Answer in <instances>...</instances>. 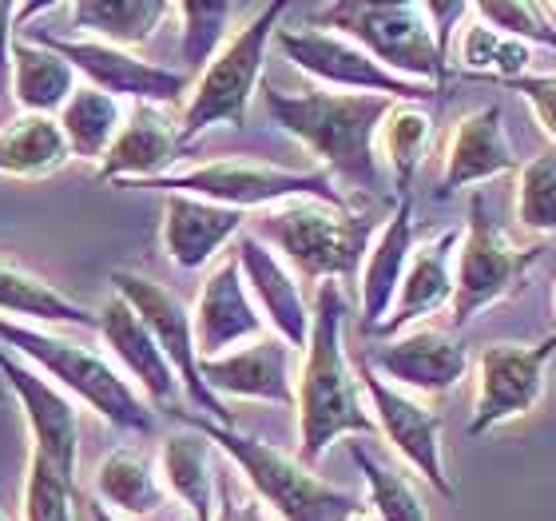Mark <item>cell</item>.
<instances>
[{"label": "cell", "mask_w": 556, "mask_h": 521, "mask_svg": "<svg viewBox=\"0 0 556 521\" xmlns=\"http://www.w3.org/2000/svg\"><path fill=\"white\" fill-rule=\"evenodd\" d=\"M311 343L302 350L294 410H299V458L318 466L326 450L342 438H370L378 422L370 414L358 367L346 355V290L342 283H323L314 290Z\"/></svg>", "instance_id": "1"}, {"label": "cell", "mask_w": 556, "mask_h": 521, "mask_svg": "<svg viewBox=\"0 0 556 521\" xmlns=\"http://www.w3.org/2000/svg\"><path fill=\"white\" fill-rule=\"evenodd\" d=\"M263 104L278 132L311 151L323 172L342 187L386 196V168L378 156V132L397 100L358 92H282L263 84Z\"/></svg>", "instance_id": "2"}, {"label": "cell", "mask_w": 556, "mask_h": 521, "mask_svg": "<svg viewBox=\"0 0 556 521\" xmlns=\"http://www.w3.org/2000/svg\"><path fill=\"white\" fill-rule=\"evenodd\" d=\"M172 418L184 422L187 430H199L215 450L227 454V462L243 474L258 506L275 513L278 521H350L362 513L358 494L318 477L299 454L278 450L255 434H243L239 426H219L195 410L175 406Z\"/></svg>", "instance_id": "3"}, {"label": "cell", "mask_w": 556, "mask_h": 521, "mask_svg": "<svg viewBox=\"0 0 556 521\" xmlns=\"http://www.w3.org/2000/svg\"><path fill=\"white\" fill-rule=\"evenodd\" d=\"M255 232L302 283H358L366 251L374 244V227L350 203L294 199L282 208L258 211Z\"/></svg>", "instance_id": "4"}, {"label": "cell", "mask_w": 556, "mask_h": 521, "mask_svg": "<svg viewBox=\"0 0 556 521\" xmlns=\"http://www.w3.org/2000/svg\"><path fill=\"white\" fill-rule=\"evenodd\" d=\"M0 343L12 355H21L24 362H33L36 371L52 379L68 398H76L92 414L104 418L108 426L124 430V434H151V426H155L151 402L100 350L72 343L64 335H52L48 326L12 323V319H0Z\"/></svg>", "instance_id": "5"}, {"label": "cell", "mask_w": 556, "mask_h": 521, "mask_svg": "<svg viewBox=\"0 0 556 521\" xmlns=\"http://www.w3.org/2000/svg\"><path fill=\"white\" fill-rule=\"evenodd\" d=\"M314 28L342 33L354 45H362L382 69L409 84L426 88H445L453 76L450 60L438 48L433 24H429L426 4L406 0V4H366V0H338L311 12Z\"/></svg>", "instance_id": "6"}, {"label": "cell", "mask_w": 556, "mask_h": 521, "mask_svg": "<svg viewBox=\"0 0 556 521\" xmlns=\"http://www.w3.org/2000/svg\"><path fill=\"white\" fill-rule=\"evenodd\" d=\"M287 9H290L287 0L263 4V9L223 45L219 57L195 76L191 96H187L184 112H179V128H184L187 148L211 128H243L247 124L255 96L263 92L267 48L278 28H282L278 21L287 16Z\"/></svg>", "instance_id": "7"}, {"label": "cell", "mask_w": 556, "mask_h": 521, "mask_svg": "<svg viewBox=\"0 0 556 521\" xmlns=\"http://www.w3.org/2000/svg\"><path fill=\"white\" fill-rule=\"evenodd\" d=\"M148 191L163 196H195L223 203L235 211H270L294 199H323V203H346L338 184L326 172H294V168H278V163L258 160H207L191 163V168H175L163 179L139 184Z\"/></svg>", "instance_id": "8"}, {"label": "cell", "mask_w": 556, "mask_h": 521, "mask_svg": "<svg viewBox=\"0 0 556 521\" xmlns=\"http://www.w3.org/2000/svg\"><path fill=\"white\" fill-rule=\"evenodd\" d=\"M536 263H541V247L513 244L501 232V223L489 215L485 196H473L462 244H457V290H453L450 319L457 326L473 323L481 311L517 295Z\"/></svg>", "instance_id": "9"}, {"label": "cell", "mask_w": 556, "mask_h": 521, "mask_svg": "<svg viewBox=\"0 0 556 521\" xmlns=\"http://www.w3.org/2000/svg\"><path fill=\"white\" fill-rule=\"evenodd\" d=\"M275 45L294 69L306 72L318 88H330V92L386 96V100H397V104L421 108L438 96V88L409 84L390 69H382L366 48L354 45L342 33H326V28H314V24H306V28H278Z\"/></svg>", "instance_id": "10"}, {"label": "cell", "mask_w": 556, "mask_h": 521, "mask_svg": "<svg viewBox=\"0 0 556 521\" xmlns=\"http://www.w3.org/2000/svg\"><path fill=\"white\" fill-rule=\"evenodd\" d=\"M28 40L56 48L60 57L68 60L76 76H84V84H92L100 92L116 96V100H131L136 104H155V108H175L187 104L191 96V76L184 69H167L155 60L136 57L131 48L104 45V40H88V36H60L48 28H24Z\"/></svg>", "instance_id": "11"}, {"label": "cell", "mask_w": 556, "mask_h": 521, "mask_svg": "<svg viewBox=\"0 0 556 521\" xmlns=\"http://www.w3.org/2000/svg\"><path fill=\"white\" fill-rule=\"evenodd\" d=\"M112 295L128 302L131 311L143 319L151 338L160 343L167 362L175 367L184 394L199 406V414L219 422V426H235V414L227 410L219 394L203 383V367H199V343H195V319L175 290H167L155 278L139 275V271H112Z\"/></svg>", "instance_id": "12"}, {"label": "cell", "mask_w": 556, "mask_h": 521, "mask_svg": "<svg viewBox=\"0 0 556 521\" xmlns=\"http://www.w3.org/2000/svg\"><path fill=\"white\" fill-rule=\"evenodd\" d=\"M556 359V331L536 343H489L477 355V398L469 438L493 434L541 406L548 386V362Z\"/></svg>", "instance_id": "13"}, {"label": "cell", "mask_w": 556, "mask_h": 521, "mask_svg": "<svg viewBox=\"0 0 556 521\" xmlns=\"http://www.w3.org/2000/svg\"><path fill=\"white\" fill-rule=\"evenodd\" d=\"M358 383H362V390H366V402H370V414H374V422H378V434L390 442V450H394L433 494H441L445 501L457 498L453 477H450V470H445V454H441L438 410H429L417 394L386 383L366 359L358 362Z\"/></svg>", "instance_id": "14"}, {"label": "cell", "mask_w": 556, "mask_h": 521, "mask_svg": "<svg viewBox=\"0 0 556 521\" xmlns=\"http://www.w3.org/2000/svg\"><path fill=\"white\" fill-rule=\"evenodd\" d=\"M0 374L21 402V414L28 422V434H33V450L45 454L68 482H76V466H80V410H76V398H68L52 379H45L33 362L12 355L4 343H0Z\"/></svg>", "instance_id": "15"}, {"label": "cell", "mask_w": 556, "mask_h": 521, "mask_svg": "<svg viewBox=\"0 0 556 521\" xmlns=\"http://www.w3.org/2000/svg\"><path fill=\"white\" fill-rule=\"evenodd\" d=\"M366 362L386 383L402 386L417 398H441L453 386H462V379L473 367V355L462 335L441 331V326H417L406 335L386 338L382 347L366 355Z\"/></svg>", "instance_id": "16"}, {"label": "cell", "mask_w": 556, "mask_h": 521, "mask_svg": "<svg viewBox=\"0 0 556 521\" xmlns=\"http://www.w3.org/2000/svg\"><path fill=\"white\" fill-rule=\"evenodd\" d=\"M509 172H521V156L513 148V136L505 128V108L481 104L473 112H465L453 124L450 139H445V156H441V175H438V199L457 196L462 187L489 184Z\"/></svg>", "instance_id": "17"}, {"label": "cell", "mask_w": 556, "mask_h": 521, "mask_svg": "<svg viewBox=\"0 0 556 521\" xmlns=\"http://www.w3.org/2000/svg\"><path fill=\"white\" fill-rule=\"evenodd\" d=\"M195 319V343H199V362L219 359L227 350H239L247 343H255L270 331L263 311L251 299V287L243 278L239 259H223L199 287V299L191 307Z\"/></svg>", "instance_id": "18"}, {"label": "cell", "mask_w": 556, "mask_h": 521, "mask_svg": "<svg viewBox=\"0 0 556 521\" xmlns=\"http://www.w3.org/2000/svg\"><path fill=\"white\" fill-rule=\"evenodd\" d=\"M96 331L104 338V347L112 350V359L119 362V371L128 374V383L151 402V410H167L172 414L175 406H179L184 383H179L175 367L167 362V355L160 350V343L143 326V319L119 295H112L100 307V326Z\"/></svg>", "instance_id": "19"}, {"label": "cell", "mask_w": 556, "mask_h": 521, "mask_svg": "<svg viewBox=\"0 0 556 521\" xmlns=\"http://www.w3.org/2000/svg\"><path fill=\"white\" fill-rule=\"evenodd\" d=\"M184 151V128H179V116H172V108L136 104L119 139L108 151V160L100 163V179L119 187L151 184V179L172 175Z\"/></svg>", "instance_id": "20"}, {"label": "cell", "mask_w": 556, "mask_h": 521, "mask_svg": "<svg viewBox=\"0 0 556 521\" xmlns=\"http://www.w3.org/2000/svg\"><path fill=\"white\" fill-rule=\"evenodd\" d=\"M235 259H239V266H243L251 299H255V307L263 311V319H267L270 335H278L294 350H306L314 311L299 287V275H294V271H290V266L251 232L239 235Z\"/></svg>", "instance_id": "21"}, {"label": "cell", "mask_w": 556, "mask_h": 521, "mask_svg": "<svg viewBox=\"0 0 556 521\" xmlns=\"http://www.w3.org/2000/svg\"><path fill=\"white\" fill-rule=\"evenodd\" d=\"M290 350L278 335H263L239 350H227L219 359H203V383L227 398L243 402H270V406H294V383L299 374L290 367Z\"/></svg>", "instance_id": "22"}, {"label": "cell", "mask_w": 556, "mask_h": 521, "mask_svg": "<svg viewBox=\"0 0 556 521\" xmlns=\"http://www.w3.org/2000/svg\"><path fill=\"white\" fill-rule=\"evenodd\" d=\"M417 251V220H414V196H402L390 220L374 232V244L366 251L358 275V307H362V331L378 335L382 323L390 319L402 278L409 271V259Z\"/></svg>", "instance_id": "23"}, {"label": "cell", "mask_w": 556, "mask_h": 521, "mask_svg": "<svg viewBox=\"0 0 556 521\" xmlns=\"http://www.w3.org/2000/svg\"><path fill=\"white\" fill-rule=\"evenodd\" d=\"M247 223H251L247 211L223 208V203L195 196H167L160 223L163 256L172 259L179 271H203L223 247L239 244Z\"/></svg>", "instance_id": "24"}, {"label": "cell", "mask_w": 556, "mask_h": 521, "mask_svg": "<svg viewBox=\"0 0 556 521\" xmlns=\"http://www.w3.org/2000/svg\"><path fill=\"white\" fill-rule=\"evenodd\" d=\"M457 244H462V232L445 227V232H438L433 239L417 247L406 278H402V290L390 307V319L382 323L378 335L397 338L406 331H417V323H426L429 314L450 311L453 290H457Z\"/></svg>", "instance_id": "25"}, {"label": "cell", "mask_w": 556, "mask_h": 521, "mask_svg": "<svg viewBox=\"0 0 556 521\" xmlns=\"http://www.w3.org/2000/svg\"><path fill=\"white\" fill-rule=\"evenodd\" d=\"M96 501L119 521H155L167 510V486L160 477V466L136 446H116L104 462L96 466Z\"/></svg>", "instance_id": "26"}, {"label": "cell", "mask_w": 556, "mask_h": 521, "mask_svg": "<svg viewBox=\"0 0 556 521\" xmlns=\"http://www.w3.org/2000/svg\"><path fill=\"white\" fill-rule=\"evenodd\" d=\"M160 477L167 494L187 510L191 521H215L219 513V474L215 446L199 430H184L160 446Z\"/></svg>", "instance_id": "27"}, {"label": "cell", "mask_w": 556, "mask_h": 521, "mask_svg": "<svg viewBox=\"0 0 556 521\" xmlns=\"http://www.w3.org/2000/svg\"><path fill=\"white\" fill-rule=\"evenodd\" d=\"M0 319L28 326H88V331L100 326V311H88L84 302L12 259H0Z\"/></svg>", "instance_id": "28"}, {"label": "cell", "mask_w": 556, "mask_h": 521, "mask_svg": "<svg viewBox=\"0 0 556 521\" xmlns=\"http://www.w3.org/2000/svg\"><path fill=\"white\" fill-rule=\"evenodd\" d=\"M80 88V76L56 48L21 36L12 48V100L24 108V116H60L72 92Z\"/></svg>", "instance_id": "29"}, {"label": "cell", "mask_w": 556, "mask_h": 521, "mask_svg": "<svg viewBox=\"0 0 556 521\" xmlns=\"http://www.w3.org/2000/svg\"><path fill=\"white\" fill-rule=\"evenodd\" d=\"M167 16H175V4L167 0H76L68 4L72 36L104 40V45L131 48V52L148 45Z\"/></svg>", "instance_id": "30"}, {"label": "cell", "mask_w": 556, "mask_h": 521, "mask_svg": "<svg viewBox=\"0 0 556 521\" xmlns=\"http://www.w3.org/2000/svg\"><path fill=\"white\" fill-rule=\"evenodd\" d=\"M56 124L64 132V139H68L72 160L104 163L112 144L128 124V112H124V100L100 92L92 84H80L68 104H64V112L56 116Z\"/></svg>", "instance_id": "31"}, {"label": "cell", "mask_w": 556, "mask_h": 521, "mask_svg": "<svg viewBox=\"0 0 556 521\" xmlns=\"http://www.w3.org/2000/svg\"><path fill=\"white\" fill-rule=\"evenodd\" d=\"M72 160V148L56 116H16L0 128V175L12 179H48Z\"/></svg>", "instance_id": "32"}, {"label": "cell", "mask_w": 556, "mask_h": 521, "mask_svg": "<svg viewBox=\"0 0 556 521\" xmlns=\"http://www.w3.org/2000/svg\"><path fill=\"white\" fill-rule=\"evenodd\" d=\"M429 144H433V116H429V108H390V116L382 120V132H378V156H382V168L390 172L397 199L414 196V179L421 172V163H426Z\"/></svg>", "instance_id": "33"}, {"label": "cell", "mask_w": 556, "mask_h": 521, "mask_svg": "<svg viewBox=\"0 0 556 521\" xmlns=\"http://www.w3.org/2000/svg\"><path fill=\"white\" fill-rule=\"evenodd\" d=\"M453 69L465 72V76H481V80H521L533 72V48L513 40V36L489 28L485 21L469 16V24L462 28L457 45H453Z\"/></svg>", "instance_id": "34"}, {"label": "cell", "mask_w": 556, "mask_h": 521, "mask_svg": "<svg viewBox=\"0 0 556 521\" xmlns=\"http://www.w3.org/2000/svg\"><path fill=\"white\" fill-rule=\"evenodd\" d=\"M350 462L358 466L362 482H366V498H370V510L378 521H429L426 506H421V494L409 482V474L382 462L366 446V438L350 442Z\"/></svg>", "instance_id": "35"}, {"label": "cell", "mask_w": 556, "mask_h": 521, "mask_svg": "<svg viewBox=\"0 0 556 521\" xmlns=\"http://www.w3.org/2000/svg\"><path fill=\"white\" fill-rule=\"evenodd\" d=\"M175 16H179V60H184L187 76L195 80L199 72L219 57L223 45L231 40L227 28L235 21V4H227V0H187V4H175Z\"/></svg>", "instance_id": "36"}, {"label": "cell", "mask_w": 556, "mask_h": 521, "mask_svg": "<svg viewBox=\"0 0 556 521\" xmlns=\"http://www.w3.org/2000/svg\"><path fill=\"white\" fill-rule=\"evenodd\" d=\"M513 211L529 235H556V148L541 151L517 172Z\"/></svg>", "instance_id": "37"}, {"label": "cell", "mask_w": 556, "mask_h": 521, "mask_svg": "<svg viewBox=\"0 0 556 521\" xmlns=\"http://www.w3.org/2000/svg\"><path fill=\"white\" fill-rule=\"evenodd\" d=\"M76 482L60 474L45 454H28L24 474V521H76Z\"/></svg>", "instance_id": "38"}, {"label": "cell", "mask_w": 556, "mask_h": 521, "mask_svg": "<svg viewBox=\"0 0 556 521\" xmlns=\"http://www.w3.org/2000/svg\"><path fill=\"white\" fill-rule=\"evenodd\" d=\"M473 16L489 28L513 36L529 48L556 52V21L548 4H525V0H497V4H473Z\"/></svg>", "instance_id": "39"}, {"label": "cell", "mask_w": 556, "mask_h": 521, "mask_svg": "<svg viewBox=\"0 0 556 521\" xmlns=\"http://www.w3.org/2000/svg\"><path fill=\"white\" fill-rule=\"evenodd\" d=\"M505 88L521 92L533 108L536 124L548 139H556V72H529L521 80H509Z\"/></svg>", "instance_id": "40"}, {"label": "cell", "mask_w": 556, "mask_h": 521, "mask_svg": "<svg viewBox=\"0 0 556 521\" xmlns=\"http://www.w3.org/2000/svg\"><path fill=\"white\" fill-rule=\"evenodd\" d=\"M429 12V24H433V36H438V48L445 52V60L453 57V45H457V36H462V24H469L473 16V4H426ZM453 69V60H450Z\"/></svg>", "instance_id": "41"}, {"label": "cell", "mask_w": 556, "mask_h": 521, "mask_svg": "<svg viewBox=\"0 0 556 521\" xmlns=\"http://www.w3.org/2000/svg\"><path fill=\"white\" fill-rule=\"evenodd\" d=\"M16 21H21V4H4L0 0V96L12 92V48H16Z\"/></svg>", "instance_id": "42"}, {"label": "cell", "mask_w": 556, "mask_h": 521, "mask_svg": "<svg viewBox=\"0 0 556 521\" xmlns=\"http://www.w3.org/2000/svg\"><path fill=\"white\" fill-rule=\"evenodd\" d=\"M215 521H267V513L255 498H235L231 482L219 477V513H215Z\"/></svg>", "instance_id": "43"}, {"label": "cell", "mask_w": 556, "mask_h": 521, "mask_svg": "<svg viewBox=\"0 0 556 521\" xmlns=\"http://www.w3.org/2000/svg\"><path fill=\"white\" fill-rule=\"evenodd\" d=\"M92 521H119V518H116V513H108L100 501H92ZM184 521H191V518H184Z\"/></svg>", "instance_id": "44"}, {"label": "cell", "mask_w": 556, "mask_h": 521, "mask_svg": "<svg viewBox=\"0 0 556 521\" xmlns=\"http://www.w3.org/2000/svg\"><path fill=\"white\" fill-rule=\"evenodd\" d=\"M350 521H378V518H374V513H366V510H362L358 518H350Z\"/></svg>", "instance_id": "45"}, {"label": "cell", "mask_w": 556, "mask_h": 521, "mask_svg": "<svg viewBox=\"0 0 556 521\" xmlns=\"http://www.w3.org/2000/svg\"><path fill=\"white\" fill-rule=\"evenodd\" d=\"M0 521H12V518H9V513H4V506H0Z\"/></svg>", "instance_id": "46"}, {"label": "cell", "mask_w": 556, "mask_h": 521, "mask_svg": "<svg viewBox=\"0 0 556 521\" xmlns=\"http://www.w3.org/2000/svg\"><path fill=\"white\" fill-rule=\"evenodd\" d=\"M553 307H556V287H553Z\"/></svg>", "instance_id": "47"}]
</instances>
